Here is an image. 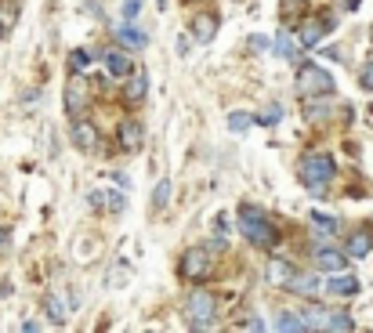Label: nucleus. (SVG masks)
<instances>
[{
    "mask_svg": "<svg viewBox=\"0 0 373 333\" xmlns=\"http://www.w3.org/2000/svg\"><path fill=\"white\" fill-rule=\"evenodd\" d=\"M333 174H337V166H333V156H326V152H312V156L301 160V185L312 192H323Z\"/></svg>",
    "mask_w": 373,
    "mask_h": 333,
    "instance_id": "1",
    "label": "nucleus"
},
{
    "mask_svg": "<svg viewBox=\"0 0 373 333\" xmlns=\"http://www.w3.org/2000/svg\"><path fill=\"white\" fill-rule=\"evenodd\" d=\"M239 217H243V232H247V239L254 243V247H272L276 243V228L265 221L257 207H243Z\"/></svg>",
    "mask_w": 373,
    "mask_h": 333,
    "instance_id": "2",
    "label": "nucleus"
},
{
    "mask_svg": "<svg viewBox=\"0 0 373 333\" xmlns=\"http://www.w3.org/2000/svg\"><path fill=\"white\" fill-rule=\"evenodd\" d=\"M298 91L301 95H330L333 91V76L323 69V66H301L298 69Z\"/></svg>",
    "mask_w": 373,
    "mask_h": 333,
    "instance_id": "3",
    "label": "nucleus"
},
{
    "mask_svg": "<svg viewBox=\"0 0 373 333\" xmlns=\"http://www.w3.org/2000/svg\"><path fill=\"white\" fill-rule=\"evenodd\" d=\"M214 312L217 304L207 290H192L189 293V326L192 330H203V326H214Z\"/></svg>",
    "mask_w": 373,
    "mask_h": 333,
    "instance_id": "4",
    "label": "nucleus"
},
{
    "mask_svg": "<svg viewBox=\"0 0 373 333\" xmlns=\"http://www.w3.org/2000/svg\"><path fill=\"white\" fill-rule=\"evenodd\" d=\"M87 91H91V87H87L80 76H73V80H69V87H66V112H69L73 120L84 116V109H87Z\"/></svg>",
    "mask_w": 373,
    "mask_h": 333,
    "instance_id": "5",
    "label": "nucleus"
},
{
    "mask_svg": "<svg viewBox=\"0 0 373 333\" xmlns=\"http://www.w3.org/2000/svg\"><path fill=\"white\" fill-rule=\"evenodd\" d=\"M210 272V254L207 250H189L185 254V258H182V275L185 279H203V275H207Z\"/></svg>",
    "mask_w": 373,
    "mask_h": 333,
    "instance_id": "6",
    "label": "nucleus"
},
{
    "mask_svg": "<svg viewBox=\"0 0 373 333\" xmlns=\"http://www.w3.org/2000/svg\"><path fill=\"white\" fill-rule=\"evenodd\" d=\"M69 138H73V145H76V149H84V152L98 145V131H95L91 123H84V120H73V131H69Z\"/></svg>",
    "mask_w": 373,
    "mask_h": 333,
    "instance_id": "7",
    "label": "nucleus"
},
{
    "mask_svg": "<svg viewBox=\"0 0 373 333\" xmlns=\"http://www.w3.org/2000/svg\"><path fill=\"white\" fill-rule=\"evenodd\" d=\"M117 138H120V145H123L127 152H138V149H141V138H145V131H141V123L123 120L120 131H117Z\"/></svg>",
    "mask_w": 373,
    "mask_h": 333,
    "instance_id": "8",
    "label": "nucleus"
},
{
    "mask_svg": "<svg viewBox=\"0 0 373 333\" xmlns=\"http://www.w3.org/2000/svg\"><path fill=\"white\" fill-rule=\"evenodd\" d=\"M326 290L333 293V297H355V293H359V279L355 275H333L326 283Z\"/></svg>",
    "mask_w": 373,
    "mask_h": 333,
    "instance_id": "9",
    "label": "nucleus"
},
{
    "mask_svg": "<svg viewBox=\"0 0 373 333\" xmlns=\"http://www.w3.org/2000/svg\"><path fill=\"white\" fill-rule=\"evenodd\" d=\"M315 264L323 268V272H341L348 261H344L341 250H315Z\"/></svg>",
    "mask_w": 373,
    "mask_h": 333,
    "instance_id": "10",
    "label": "nucleus"
},
{
    "mask_svg": "<svg viewBox=\"0 0 373 333\" xmlns=\"http://www.w3.org/2000/svg\"><path fill=\"white\" fill-rule=\"evenodd\" d=\"M117 40L127 44V47H145V44H149V36L141 33L138 25H120V29H117Z\"/></svg>",
    "mask_w": 373,
    "mask_h": 333,
    "instance_id": "11",
    "label": "nucleus"
},
{
    "mask_svg": "<svg viewBox=\"0 0 373 333\" xmlns=\"http://www.w3.org/2000/svg\"><path fill=\"white\" fill-rule=\"evenodd\" d=\"M370 250H373V232H366V228L348 239V254H352V258H366Z\"/></svg>",
    "mask_w": 373,
    "mask_h": 333,
    "instance_id": "12",
    "label": "nucleus"
},
{
    "mask_svg": "<svg viewBox=\"0 0 373 333\" xmlns=\"http://www.w3.org/2000/svg\"><path fill=\"white\" fill-rule=\"evenodd\" d=\"M214 29H217V18L214 15H200L196 22H192V36H196L200 44H207L210 36H214Z\"/></svg>",
    "mask_w": 373,
    "mask_h": 333,
    "instance_id": "13",
    "label": "nucleus"
},
{
    "mask_svg": "<svg viewBox=\"0 0 373 333\" xmlns=\"http://www.w3.org/2000/svg\"><path fill=\"white\" fill-rule=\"evenodd\" d=\"M106 69L112 76H127L131 73V58H127L123 51H106Z\"/></svg>",
    "mask_w": 373,
    "mask_h": 333,
    "instance_id": "14",
    "label": "nucleus"
},
{
    "mask_svg": "<svg viewBox=\"0 0 373 333\" xmlns=\"http://www.w3.org/2000/svg\"><path fill=\"white\" fill-rule=\"evenodd\" d=\"M145 91H149V76H131V84H127V91H123V98L127 101H141L145 98Z\"/></svg>",
    "mask_w": 373,
    "mask_h": 333,
    "instance_id": "15",
    "label": "nucleus"
},
{
    "mask_svg": "<svg viewBox=\"0 0 373 333\" xmlns=\"http://www.w3.org/2000/svg\"><path fill=\"white\" fill-rule=\"evenodd\" d=\"M287 286L293 290V293H304V297H312V293H315V275H290L287 279Z\"/></svg>",
    "mask_w": 373,
    "mask_h": 333,
    "instance_id": "16",
    "label": "nucleus"
},
{
    "mask_svg": "<svg viewBox=\"0 0 373 333\" xmlns=\"http://www.w3.org/2000/svg\"><path fill=\"white\" fill-rule=\"evenodd\" d=\"M323 22H304L301 25V44H308V47H312V44H319V40H323Z\"/></svg>",
    "mask_w": 373,
    "mask_h": 333,
    "instance_id": "17",
    "label": "nucleus"
},
{
    "mask_svg": "<svg viewBox=\"0 0 373 333\" xmlns=\"http://www.w3.org/2000/svg\"><path fill=\"white\" fill-rule=\"evenodd\" d=\"M355 323H352V315H344V312H337V315H326V323H323V330H341V333H348Z\"/></svg>",
    "mask_w": 373,
    "mask_h": 333,
    "instance_id": "18",
    "label": "nucleus"
},
{
    "mask_svg": "<svg viewBox=\"0 0 373 333\" xmlns=\"http://www.w3.org/2000/svg\"><path fill=\"white\" fill-rule=\"evenodd\" d=\"M312 225L323 228V236L337 232V217H330V214H323V210H312Z\"/></svg>",
    "mask_w": 373,
    "mask_h": 333,
    "instance_id": "19",
    "label": "nucleus"
},
{
    "mask_svg": "<svg viewBox=\"0 0 373 333\" xmlns=\"http://www.w3.org/2000/svg\"><path fill=\"white\" fill-rule=\"evenodd\" d=\"M276 51H279L282 58H298V44H293V36H290L287 29L279 33V44H276Z\"/></svg>",
    "mask_w": 373,
    "mask_h": 333,
    "instance_id": "20",
    "label": "nucleus"
},
{
    "mask_svg": "<svg viewBox=\"0 0 373 333\" xmlns=\"http://www.w3.org/2000/svg\"><path fill=\"white\" fill-rule=\"evenodd\" d=\"M276 330L290 333V330H308V326L301 323V315H290V312H282V315H279V323H276Z\"/></svg>",
    "mask_w": 373,
    "mask_h": 333,
    "instance_id": "21",
    "label": "nucleus"
},
{
    "mask_svg": "<svg viewBox=\"0 0 373 333\" xmlns=\"http://www.w3.org/2000/svg\"><path fill=\"white\" fill-rule=\"evenodd\" d=\"M44 308H47V315H51V323H58V326L66 323V308H62V301H58V297H47V301H44Z\"/></svg>",
    "mask_w": 373,
    "mask_h": 333,
    "instance_id": "22",
    "label": "nucleus"
},
{
    "mask_svg": "<svg viewBox=\"0 0 373 333\" xmlns=\"http://www.w3.org/2000/svg\"><path fill=\"white\" fill-rule=\"evenodd\" d=\"M167 199H171V182H160L156 192H152V207L163 210V207H167Z\"/></svg>",
    "mask_w": 373,
    "mask_h": 333,
    "instance_id": "23",
    "label": "nucleus"
},
{
    "mask_svg": "<svg viewBox=\"0 0 373 333\" xmlns=\"http://www.w3.org/2000/svg\"><path fill=\"white\" fill-rule=\"evenodd\" d=\"M247 127H250V112H232V116H228V131L243 134Z\"/></svg>",
    "mask_w": 373,
    "mask_h": 333,
    "instance_id": "24",
    "label": "nucleus"
},
{
    "mask_svg": "<svg viewBox=\"0 0 373 333\" xmlns=\"http://www.w3.org/2000/svg\"><path fill=\"white\" fill-rule=\"evenodd\" d=\"M69 66H73V73H84L87 66H91V55H87V51H73V55H69Z\"/></svg>",
    "mask_w": 373,
    "mask_h": 333,
    "instance_id": "25",
    "label": "nucleus"
},
{
    "mask_svg": "<svg viewBox=\"0 0 373 333\" xmlns=\"http://www.w3.org/2000/svg\"><path fill=\"white\" fill-rule=\"evenodd\" d=\"M279 112H282L279 106H268V109L261 112V116H257V123H276V120H279Z\"/></svg>",
    "mask_w": 373,
    "mask_h": 333,
    "instance_id": "26",
    "label": "nucleus"
},
{
    "mask_svg": "<svg viewBox=\"0 0 373 333\" xmlns=\"http://www.w3.org/2000/svg\"><path fill=\"white\" fill-rule=\"evenodd\" d=\"M250 51H254V55H261V51H268V40H265V36H250V44H247Z\"/></svg>",
    "mask_w": 373,
    "mask_h": 333,
    "instance_id": "27",
    "label": "nucleus"
},
{
    "mask_svg": "<svg viewBox=\"0 0 373 333\" xmlns=\"http://www.w3.org/2000/svg\"><path fill=\"white\" fill-rule=\"evenodd\" d=\"M359 80H363L366 91H373V62H370V66H363V76H359Z\"/></svg>",
    "mask_w": 373,
    "mask_h": 333,
    "instance_id": "28",
    "label": "nucleus"
},
{
    "mask_svg": "<svg viewBox=\"0 0 373 333\" xmlns=\"http://www.w3.org/2000/svg\"><path fill=\"white\" fill-rule=\"evenodd\" d=\"M138 11H141V0H127V4H123V15H127V18H134Z\"/></svg>",
    "mask_w": 373,
    "mask_h": 333,
    "instance_id": "29",
    "label": "nucleus"
},
{
    "mask_svg": "<svg viewBox=\"0 0 373 333\" xmlns=\"http://www.w3.org/2000/svg\"><path fill=\"white\" fill-rule=\"evenodd\" d=\"M109 207L112 210H123V196H120V192H112V196H109Z\"/></svg>",
    "mask_w": 373,
    "mask_h": 333,
    "instance_id": "30",
    "label": "nucleus"
},
{
    "mask_svg": "<svg viewBox=\"0 0 373 333\" xmlns=\"http://www.w3.org/2000/svg\"><path fill=\"white\" fill-rule=\"evenodd\" d=\"M301 4H304V0H282V11H290V8H293V11H298Z\"/></svg>",
    "mask_w": 373,
    "mask_h": 333,
    "instance_id": "31",
    "label": "nucleus"
},
{
    "mask_svg": "<svg viewBox=\"0 0 373 333\" xmlns=\"http://www.w3.org/2000/svg\"><path fill=\"white\" fill-rule=\"evenodd\" d=\"M4 239H8V232H4V228H0V247H4Z\"/></svg>",
    "mask_w": 373,
    "mask_h": 333,
    "instance_id": "32",
    "label": "nucleus"
},
{
    "mask_svg": "<svg viewBox=\"0 0 373 333\" xmlns=\"http://www.w3.org/2000/svg\"><path fill=\"white\" fill-rule=\"evenodd\" d=\"M0 36H4V22H0Z\"/></svg>",
    "mask_w": 373,
    "mask_h": 333,
    "instance_id": "33",
    "label": "nucleus"
}]
</instances>
